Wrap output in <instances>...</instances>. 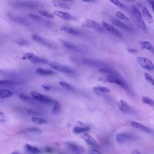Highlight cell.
Here are the masks:
<instances>
[{
  "label": "cell",
  "mask_w": 154,
  "mask_h": 154,
  "mask_svg": "<svg viewBox=\"0 0 154 154\" xmlns=\"http://www.w3.org/2000/svg\"><path fill=\"white\" fill-rule=\"evenodd\" d=\"M52 103H53V107L52 109V114L53 115L55 116L59 112L61 107H60V105L59 102L57 100H54Z\"/></svg>",
  "instance_id": "4316f807"
},
{
  "label": "cell",
  "mask_w": 154,
  "mask_h": 154,
  "mask_svg": "<svg viewBox=\"0 0 154 154\" xmlns=\"http://www.w3.org/2000/svg\"><path fill=\"white\" fill-rule=\"evenodd\" d=\"M127 51L128 52V53L130 54H136L138 53V51L134 48H127Z\"/></svg>",
  "instance_id": "7bdbcfd3"
},
{
  "label": "cell",
  "mask_w": 154,
  "mask_h": 154,
  "mask_svg": "<svg viewBox=\"0 0 154 154\" xmlns=\"http://www.w3.org/2000/svg\"><path fill=\"white\" fill-rule=\"evenodd\" d=\"M102 26L103 28L106 29V31H108V32H109L110 33L117 36V37H122V34L117 29H116V28H114V26L110 25L109 24H108V23H106V22L105 21H102Z\"/></svg>",
  "instance_id": "9a60e30c"
},
{
  "label": "cell",
  "mask_w": 154,
  "mask_h": 154,
  "mask_svg": "<svg viewBox=\"0 0 154 154\" xmlns=\"http://www.w3.org/2000/svg\"><path fill=\"white\" fill-rule=\"evenodd\" d=\"M129 125L132 127H134L135 128H137V129H138L143 132H147V133H150L152 131L150 128L143 125V124L141 123H140L138 122H135V121H130L129 122Z\"/></svg>",
  "instance_id": "e0dca14e"
},
{
  "label": "cell",
  "mask_w": 154,
  "mask_h": 154,
  "mask_svg": "<svg viewBox=\"0 0 154 154\" xmlns=\"http://www.w3.org/2000/svg\"><path fill=\"white\" fill-rule=\"evenodd\" d=\"M29 16L31 18H32V19H34V20H37V21H39V20H42V19H41L38 16H37L36 14H29Z\"/></svg>",
  "instance_id": "b9f144b4"
},
{
  "label": "cell",
  "mask_w": 154,
  "mask_h": 154,
  "mask_svg": "<svg viewBox=\"0 0 154 154\" xmlns=\"http://www.w3.org/2000/svg\"><path fill=\"white\" fill-rule=\"evenodd\" d=\"M50 66L54 70L61 72L62 73H67V74H71L73 73V70H71L70 68H69L68 67L63 65L61 64H60L57 62L55 61H51L49 63Z\"/></svg>",
  "instance_id": "9c48e42d"
},
{
  "label": "cell",
  "mask_w": 154,
  "mask_h": 154,
  "mask_svg": "<svg viewBox=\"0 0 154 154\" xmlns=\"http://www.w3.org/2000/svg\"><path fill=\"white\" fill-rule=\"evenodd\" d=\"M144 78H145L146 80L149 83H150L152 85H154V79H153V77L151 76V75H150L149 73H146V72H145L144 73Z\"/></svg>",
  "instance_id": "d590c367"
},
{
  "label": "cell",
  "mask_w": 154,
  "mask_h": 154,
  "mask_svg": "<svg viewBox=\"0 0 154 154\" xmlns=\"http://www.w3.org/2000/svg\"><path fill=\"white\" fill-rule=\"evenodd\" d=\"M54 14L61 19H63L65 20H75V18L72 16L70 14L66 13V12H64L60 10H55L54 12Z\"/></svg>",
  "instance_id": "ac0fdd59"
},
{
  "label": "cell",
  "mask_w": 154,
  "mask_h": 154,
  "mask_svg": "<svg viewBox=\"0 0 154 154\" xmlns=\"http://www.w3.org/2000/svg\"><path fill=\"white\" fill-rule=\"evenodd\" d=\"M60 1H71V0H60Z\"/></svg>",
  "instance_id": "816d5d0a"
},
{
  "label": "cell",
  "mask_w": 154,
  "mask_h": 154,
  "mask_svg": "<svg viewBox=\"0 0 154 154\" xmlns=\"http://www.w3.org/2000/svg\"><path fill=\"white\" fill-rule=\"evenodd\" d=\"M82 26L83 27L93 28L100 32H103L105 31V29L103 28L102 26H101L97 22L92 19H85L83 22Z\"/></svg>",
  "instance_id": "5b68a950"
},
{
  "label": "cell",
  "mask_w": 154,
  "mask_h": 154,
  "mask_svg": "<svg viewBox=\"0 0 154 154\" xmlns=\"http://www.w3.org/2000/svg\"><path fill=\"white\" fill-rule=\"evenodd\" d=\"M81 63L89 67H105L107 66V64L100 61L99 60H93V59H91V58H84L81 60Z\"/></svg>",
  "instance_id": "277c9868"
},
{
  "label": "cell",
  "mask_w": 154,
  "mask_h": 154,
  "mask_svg": "<svg viewBox=\"0 0 154 154\" xmlns=\"http://www.w3.org/2000/svg\"><path fill=\"white\" fill-rule=\"evenodd\" d=\"M133 153H138V154H139L140 152H137V151H134V152H133Z\"/></svg>",
  "instance_id": "681fc988"
},
{
  "label": "cell",
  "mask_w": 154,
  "mask_h": 154,
  "mask_svg": "<svg viewBox=\"0 0 154 154\" xmlns=\"http://www.w3.org/2000/svg\"><path fill=\"white\" fill-rule=\"evenodd\" d=\"M32 40H34V41H35L36 42H38V43H41L42 45L45 46H47L48 48H54V45L49 41L47 40L46 39L40 37V35H38L37 34H33L31 36Z\"/></svg>",
  "instance_id": "4fadbf2b"
},
{
  "label": "cell",
  "mask_w": 154,
  "mask_h": 154,
  "mask_svg": "<svg viewBox=\"0 0 154 154\" xmlns=\"http://www.w3.org/2000/svg\"><path fill=\"white\" fill-rule=\"evenodd\" d=\"M138 8L143 17H144V19L147 21L149 23H153V18L151 13L149 12L148 9L143 4L140 3L137 4Z\"/></svg>",
  "instance_id": "8992f818"
},
{
  "label": "cell",
  "mask_w": 154,
  "mask_h": 154,
  "mask_svg": "<svg viewBox=\"0 0 154 154\" xmlns=\"http://www.w3.org/2000/svg\"><path fill=\"white\" fill-rule=\"evenodd\" d=\"M89 153H94V154H96V153H100V152L99 151H98L96 149H92L90 151L88 152Z\"/></svg>",
  "instance_id": "f6af8a7d"
},
{
  "label": "cell",
  "mask_w": 154,
  "mask_h": 154,
  "mask_svg": "<svg viewBox=\"0 0 154 154\" xmlns=\"http://www.w3.org/2000/svg\"><path fill=\"white\" fill-rule=\"evenodd\" d=\"M52 5L56 7H59L64 10H69L70 9V7L67 4L63 2L58 0H54L52 1Z\"/></svg>",
  "instance_id": "44dd1931"
},
{
  "label": "cell",
  "mask_w": 154,
  "mask_h": 154,
  "mask_svg": "<svg viewBox=\"0 0 154 154\" xmlns=\"http://www.w3.org/2000/svg\"><path fill=\"white\" fill-rule=\"evenodd\" d=\"M60 30L66 32V33H67V34H73V35H78L79 34V32L74 29H72L71 28H69V27H67V26H61L60 27Z\"/></svg>",
  "instance_id": "cb8c5ba5"
},
{
  "label": "cell",
  "mask_w": 154,
  "mask_h": 154,
  "mask_svg": "<svg viewBox=\"0 0 154 154\" xmlns=\"http://www.w3.org/2000/svg\"><path fill=\"white\" fill-rule=\"evenodd\" d=\"M137 61L138 64L144 69L148 70H153L154 66L152 61L145 57H138L137 58Z\"/></svg>",
  "instance_id": "8fae6325"
},
{
  "label": "cell",
  "mask_w": 154,
  "mask_h": 154,
  "mask_svg": "<svg viewBox=\"0 0 154 154\" xmlns=\"http://www.w3.org/2000/svg\"><path fill=\"white\" fill-rule=\"evenodd\" d=\"M22 59L23 60H29L31 61H32L34 63H37V64H46L48 63V61L45 58L38 57L34 55L32 53H25L23 55Z\"/></svg>",
  "instance_id": "52a82bcc"
},
{
  "label": "cell",
  "mask_w": 154,
  "mask_h": 154,
  "mask_svg": "<svg viewBox=\"0 0 154 154\" xmlns=\"http://www.w3.org/2000/svg\"><path fill=\"white\" fill-rule=\"evenodd\" d=\"M25 147L28 151H29V152L32 153H39L41 152L40 150L37 147H36L35 146H32L29 144H26L25 146Z\"/></svg>",
  "instance_id": "f546056e"
},
{
  "label": "cell",
  "mask_w": 154,
  "mask_h": 154,
  "mask_svg": "<svg viewBox=\"0 0 154 154\" xmlns=\"http://www.w3.org/2000/svg\"><path fill=\"white\" fill-rule=\"evenodd\" d=\"M16 84V82L13 81L8 80H0L1 87H11Z\"/></svg>",
  "instance_id": "f1b7e54d"
},
{
  "label": "cell",
  "mask_w": 154,
  "mask_h": 154,
  "mask_svg": "<svg viewBox=\"0 0 154 154\" xmlns=\"http://www.w3.org/2000/svg\"><path fill=\"white\" fill-rule=\"evenodd\" d=\"M35 72L39 75H52L55 74V72L51 70L45 69L42 68H37L35 70Z\"/></svg>",
  "instance_id": "ffe728a7"
},
{
  "label": "cell",
  "mask_w": 154,
  "mask_h": 154,
  "mask_svg": "<svg viewBox=\"0 0 154 154\" xmlns=\"http://www.w3.org/2000/svg\"><path fill=\"white\" fill-rule=\"evenodd\" d=\"M42 87L45 89V90H51V88L48 86V85H42Z\"/></svg>",
  "instance_id": "7dc6e473"
},
{
  "label": "cell",
  "mask_w": 154,
  "mask_h": 154,
  "mask_svg": "<svg viewBox=\"0 0 154 154\" xmlns=\"http://www.w3.org/2000/svg\"><path fill=\"white\" fill-rule=\"evenodd\" d=\"M142 102L144 104H147L149 105H150L152 106H153L154 105V101L153 100L147 96H143L142 97Z\"/></svg>",
  "instance_id": "1f68e13d"
},
{
  "label": "cell",
  "mask_w": 154,
  "mask_h": 154,
  "mask_svg": "<svg viewBox=\"0 0 154 154\" xmlns=\"http://www.w3.org/2000/svg\"><path fill=\"white\" fill-rule=\"evenodd\" d=\"M126 1H135V0H126Z\"/></svg>",
  "instance_id": "f907efd6"
},
{
  "label": "cell",
  "mask_w": 154,
  "mask_h": 154,
  "mask_svg": "<svg viewBox=\"0 0 154 154\" xmlns=\"http://www.w3.org/2000/svg\"><path fill=\"white\" fill-rule=\"evenodd\" d=\"M81 1H82L84 2H93L95 0H81Z\"/></svg>",
  "instance_id": "c3c4849f"
},
{
  "label": "cell",
  "mask_w": 154,
  "mask_h": 154,
  "mask_svg": "<svg viewBox=\"0 0 154 154\" xmlns=\"http://www.w3.org/2000/svg\"><path fill=\"white\" fill-rule=\"evenodd\" d=\"M20 98L27 102H29V103H34V99L32 98V97H30V96H28L27 95H25V94H20L19 96Z\"/></svg>",
  "instance_id": "d6a6232c"
},
{
  "label": "cell",
  "mask_w": 154,
  "mask_h": 154,
  "mask_svg": "<svg viewBox=\"0 0 154 154\" xmlns=\"http://www.w3.org/2000/svg\"><path fill=\"white\" fill-rule=\"evenodd\" d=\"M146 1L150 4L152 10H153V9H154V0H146Z\"/></svg>",
  "instance_id": "ee69618b"
},
{
  "label": "cell",
  "mask_w": 154,
  "mask_h": 154,
  "mask_svg": "<svg viewBox=\"0 0 154 154\" xmlns=\"http://www.w3.org/2000/svg\"><path fill=\"white\" fill-rule=\"evenodd\" d=\"M38 13L42 16H44V17H48V18H53L54 17V14L46 11H45V10H38Z\"/></svg>",
  "instance_id": "8d00e7d4"
},
{
  "label": "cell",
  "mask_w": 154,
  "mask_h": 154,
  "mask_svg": "<svg viewBox=\"0 0 154 154\" xmlns=\"http://www.w3.org/2000/svg\"><path fill=\"white\" fill-rule=\"evenodd\" d=\"M99 80L104 82L117 84L123 88L125 90L128 91L129 90V87L127 82L119 73L115 75H106L105 77L99 78Z\"/></svg>",
  "instance_id": "6da1fadb"
},
{
  "label": "cell",
  "mask_w": 154,
  "mask_h": 154,
  "mask_svg": "<svg viewBox=\"0 0 154 154\" xmlns=\"http://www.w3.org/2000/svg\"><path fill=\"white\" fill-rule=\"evenodd\" d=\"M90 128L88 126H77L73 128V131L75 134H80V133L85 132L90 130Z\"/></svg>",
  "instance_id": "d4e9b609"
},
{
  "label": "cell",
  "mask_w": 154,
  "mask_h": 154,
  "mask_svg": "<svg viewBox=\"0 0 154 154\" xmlns=\"http://www.w3.org/2000/svg\"><path fill=\"white\" fill-rule=\"evenodd\" d=\"M140 45L143 49H145L152 53L153 52V47L150 42L146 40L141 41L140 42Z\"/></svg>",
  "instance_id": "7402d4cb"
},
{
  "label": "cell",
  "mask_w": 154,
  "mask_h": 154,
  "mask_svg": "<svg viewBox=\"0 0 154 154\" xmlns=\"http://www.w3.org/2000/svg\"><path fill=\"white\" fill-rule=\"evenodd\" d=\"M16 43L18 44V45H28V42L25 40H24V39H23V38H19V39H17V40H16Z\"/></svg>",
  "instance_id": "60d3db41"
},
{
  "label": "cell",
  "mask_w": 154,
  "mask_h": 154,
  "mask_svg": "<svg viewBox=\"0 0 154 154\" xmlns=\"http://www.w3.org/2000/svg\"><path fill=\"white\" fill-rule=\"evenodd\" d=\"M25 132H40L41 131L40 129L35 128V127H32V128H29L24 130Z\"/></svg>",
  "instance_id": "f35d334b"
},
{
  "label": "cell",
  "mask_w": 154,
  "mask_h": 154,
  "mask_svg": "<svg viewBox=\"0 0 154 154\" xmlns=\"http://www.w3.org/2000/svg\"><path fill=\"white\" fill-rule=\"evenodd\" d=\"M112 23L113 25L118 26V27H120L121 28H123L124 29H126L127 31H131V29L129 28V27L128 26H127L126 24H125L124 23L120 22V20H117L116 19H113L112 20Z\"/></svg>",
  "instance_id": "603a6c76"
},
{
  "label": "cell",
  "mask_w": 154,
  "mask_h": 154,
  "mask_svg": "<svg viewBox=\"0 0 154 154\" xmlns=\"http://www.w3.org/2000/svg\"><path fill=\"white\" fill-rule=\"evenodd\" d=\"M60 42L64 47H65L66 48H67L69 50H71L72 51L78 52V53H84L85 52V51L82 48H81L78 46L77 45H76L72 43H70L69 42H67V41H65L63 40H60Z\"/></svg>",
  "instance_id": "7c38bea8"
},
{
  "label": "cell",
  "mask_w": 154,
  "mask_h": 154,
  "mask_svg": "<svg viewBox=\"0 0 154 154\" xmlns=\"http://www.w3.org/2000/svg\"><path fill=\"white\" fill-rule=\"evenodd\" d=\"M31 121L36 124L41 125V124H45L48 122V120L45 119H43L41 117H38L37 116H34L31 118Z\"/></svg>",
  "instance_id": "83f0119b"
},
{
  "label": "cell",
  "mask_w": 154,
  "mask_h": 154,
  "mask_svg": "<svg viewBox=\"0 0 154 154\" xmlns=\"http://www.w3.org/2000/svg\"><path fill=\"white\" fill-rule=\"evenodd\" d=\"M118 106L120 111L126 114H130L131 112V108L128 103L124 100L120 99L118 103Z\"/></svg>",
  "instance_id": "2e32d148"
},
{
  "label": "cell",
  "mask_w": 154,
  "mask_h": 154,
  "mask_svg": "<svg viewBox=\"0 0 154 154\" xmlns=\"http://www.w3.org/2000/svg\"><path fill=\"white\" fill-rule=\"evenodd\" d=\"M93 90L96 92H100V93H109L110 91V90L108 88L103 87V86L94 87L93 88Z\"/></svg>",
  "instance_id": "4dcf8cb0"
},
{
  "label": "cell",
  "mask_w": 154,
  "mask_h": 154,
  "mask_svg": "<svg viewBox=\"0 0 154 154\" xmlns=\"http://www.w3.org/2000/svg\"><path fill=\"white\" fill-rule=\"evenodd\" d=\"M59 84L60 86L67 89V90H71V91H74L75 90V88H73V87H72L71 85H70L69 84H67L64 81H60L59 82Z\"/></svg>",
  "instance_id": "836d02e7"
},
{
  "label": "cell",
  "mask_w": 154,
  "mask_h": 154,
  "mask_svg": "<svg viewBox=\"0 0 154 154\" xmlns=\"http://www.w3.org/2000/svg\"><path fill=\"white\" fill-rule=\"evenodd\" d=\"M137 138V135L128 132L119 133L116 136V140L119 143H131L135 141Z\"/></svg>",
  "instance_id": "3957f363"
},
{
  "label": "cell",
  "mask_w": 154,
  "mask_h": 154,
  "mask_svg": "<svg viewBox=\"0 0 154 154\" xmlns=\"http://www.w3.org/2000/svg\"><path fill=\"white\" fill-rule=\"evenodd\" d=\"M64 144L66 149L70 152L75 153H81L84 152V148L74 143L66 142Z\"/></svg>",
  "instance_id": "30bf717a"
},
{
  "label": "cell",
  "mask_w": 154,
  "mask_h": 154,
  "mask_svg": "<svg viewBox=\"0 0 154 154\" xmlns=\"http://www.w3.org/2000/svg\"><path fill=\"white\" fill-rule=\"evenodd\" d=\"M131 11L134 22L137 27L143 31H146V25L144 23L143 16H141L138 7L135 5H132L131 8Z\"/></svg>",
  "instance_id": "7a4b0ae2"
},
{
  "label": "cell",
  "mask_w": 154,
  "mask_h": 154,
  "mask_svg": "<svg viewBox=\"0 0 154 154\" xmlns=\"http://www.w3.org/2000/svg\"><path fill=\"white\" fill-rule=\"evenodd\" d=\"M31 96L32 97V98L35 100H37L41 103L49 104V103H52V102L54 101V100L52 99L51 98H50L45 95L39 93H37L36 91H31Z\"/></svg>",
  "instance_id": "ba28073f"
},
{
  "label": "cell",
  "mask_w": 154,
  "mask_h": 154,
  "mask_svg": "<svg viewBox=\"0 0 154 154\" xmlns=\"http://www.w3.org/2000/svg\"><path fill=\"white\" fill-rule=\"evenodd\" d=\"M16 7H25V8H35L37 7L38 4L32 2H18L14 5Z\"/></svg>",
  "instance_id": "d6986e66"
},
{
  "label": "cell",
  "mask_w": 154,
  "mask_h": 154,
  "mask_svg": "<svg viewBox=\"0 0 154 154\" xmlns=\"http://www.w3.org/2000/svg\"><path fill=\"white\" fill-rule=\"evenodd\" d=\"M109 1L111 2L112 4H113L114 5H115L121 8H123V9L126 8V6L123 3H122L119 0H109Z\"/></svg>",
  "instance_id": "e575fe53"
},
{
  "label": "cell",
  "mask_w": 154,
  "mask_h": 154,
  "mask_svg": "<svg viewBox=\"0 0 154 154\" xmlns=\"http://www.w3.org/2000/svg\"><path fill=\"white\" fill-rule=\"evenodd\" d=\"M116 16L122 19V20H125V21H129V19L128 16H126L125 14H123L122 12L119 11L116 13Z\"/></svg>",
  "instance_id": "74e56055"
},
{
  "label": "cell",
  "mask_w": 154,
  "mask_h": 154,
  "mask_svg": "<svg viewBox=\"0 0 154 154\" xmlns=\"http://www.w3.org/2000/svg\"><path fill=\"white\" fill-rule=\"evenodd\" d=\"M5 120V116L3 113L0 112V121H4Z\"/></svg>",
  "instance_id": "bcb514c9"
},
{
  "label": "cell",
  "mask_w": 154,
  "mask_h": 154,
  "mask_svg": "<svg viewBox=\"0 0 154 154\" xmlns=\"http://www.w3.org/2000/svg\"><path fill=\"white\" fill-rule=\"evenodd\" d=\"M26 111L28 113L32 114V115H34V116H38V115H41V114L36 110L34 109H26Z\"/></svg>",
  "instance_id": "ab89813d"
},
{
  "label": "cell",
  "mask_w": 154,
  "mask_h": 154,
  "mask_svg": "<svg viewBox=\"0 0 154 154\" xmlns=\"http://www.w3.org/2000/svg\"><path fill=\"white\" fill-rule=\"evenodd\" d=\"M13 93L8 90L0 89V99L10 97L13 96Z\"/></svg>",
  "instance_id": "484cf974"
},
{
  "label": "cell",
  "mask_w": 154,
  "mask_h": 154,
  "mask_svg": "<svg viewBox=\"0 0 154 154\" xmlns=\"http://www.w3.org/2000/svg\"><path fill=\"white\" fill-rule=\"evenodd\" d=\"M82 138H83V140L85 141V143L90 146L94 147V148H99V146L97 143V142L96 141V140L91 137V135H90L88 134H84L82 136Z\"/></svg>",
  "instance_id": "5bb4252c"
}]
</instances>
